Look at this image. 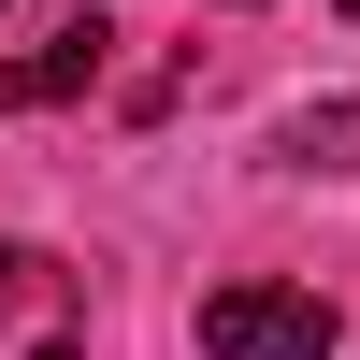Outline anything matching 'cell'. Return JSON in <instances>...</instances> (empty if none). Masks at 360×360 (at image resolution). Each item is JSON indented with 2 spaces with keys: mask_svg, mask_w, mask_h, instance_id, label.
Returning <instances> with one entry per match:
<instances>
[{
  "mask_svg": "<svg viewBox=\"0 0 360 360\" xmlns=\"http://www.w3.org/2000/svg\"><path fill=\"white\" fill-rule=\"evenodd\" d=\"M332 346H346V317L317 288H274V274L202 288V360H332Z\"/></svg>",
  "mask_w": 360,
  "mask_h": 360,
  "instance_id": "obj_1",
  "label": "cell"
},
{
  "mask_svg": "<svg viewBox=\"0 0 360 360\" xmlns=\"http://www.w3.org/2000/svg\"><path fill=\"white\" fill-rule=\"evenodd\" d=\"M101 58H115V29H101V15H72L58 44L0 58V115H58V101H86V86H101Z\"/></svg>",
  "mask_w": 360,
  "mask_h": 360,
  "instance_id": "obj_2",
  "label": "cell"
},
{
  "mask_svg": "<svg viewBox=\"0 0 360 360\" xmlns=\"http://www.w3.org/2000/svg\"><path fill=\"white\" fill-rule=\"evenodd\" d=\"M274 159H288V173H360V101H303V115L274 130Z\"/></svg>",
  "mask_w": 360,
  "mask_h": 360,
  "instance_id": "obj_3",
  "label": "cell"
},
{
  "mask_svg": "<svg viewBox=\"0 0 360 360\" xmlns=\"http://www.w3.org/2000/svg\"><path fill=\"white\" fill-rule=\"evenodd\" d=\"M29 360H72V346H29Z\"/></svg>",
  "mask_w": 360,
  "mask_h": 360,
  "instance_id": "obj_4",
  "label": "cell"
},
{
  "mask_svg": "<svg viewBox=\"0 0 360 360\" xmlns=\"http://www.w3.org/2000/svg\"><path fill=\"white\" fill-rule=\"evenodd\" d=\"M332 15H346V29H360V0H332Z\"/></svg>",
  "mask_w": 360,
  "mask_h": 360,
  "instance_id": "obj_5",
  "label": "cell"
},
{
  "mask_svg": "<svg viewBox=\"0 0 360 360\" xmlns=\"http://www.w3.org/2000/svg\"><path fill=\"white\" fill-rule=\"evenodd\" d=\"M0 15H15V0H0Z\"/></svg>",
  "mask_w": 360,
  "mask_h": 360,
  "instance_id": "obj_6",
  "label": "cell"
}]
</instances>
